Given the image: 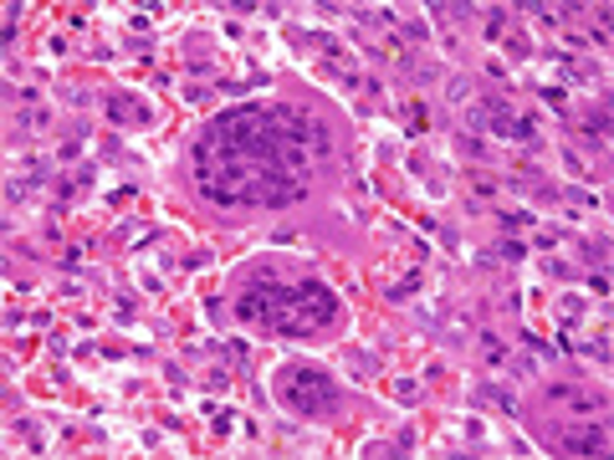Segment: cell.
<instances>
[{
	"mask_svg": "<svg viewBox=\"0 0 614 460\" xmlns=\"http://www.w3.org/2000/svg\"><path fill=\"white\" fill-rule=\"evenodd\" d=\"M241 317L267 323L272 333H313L334 317V297L323 287H256L241 297Z\"/></svg>",
	"mask_w": 614,
	"mask_h": 460,
	"instance_id": "obj_1",
	"label": "cell"
},
{
	"mask_svg": "<svg viewBox=\"0 0 614 460\" xmlns=\"http://www.w3.org/2000/svg\"><path fill=\"white\" fill-rule=\"evenodd\" d=\"M287 405L318 415V409L334 405V384L323 379V374H303V368H297V374H287Z\"/></svg>",
	"mask_w": 614,
	"mask_h": 460,
	"instance_id": "obj_2",
	"label": "cell"
},
{
	"mask_svg": "<svg viewBox=\"0 0 614 460\" xmlns=\"http://www.w3.org/2000/svg\"><path fill=\"white\" fill-rule=\"evenodd\" d=\"M563 450H579V456H600V450H604V440H600V430H569Z\"/></svg>",
	"mask_w": 614,
	"mask_h": 460,
	"instance_id": "obj_3",
	"label": "cell"
}]
</instances>
